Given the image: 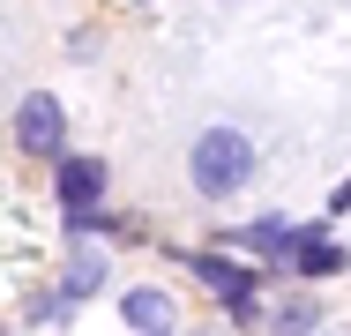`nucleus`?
I'll list each match as a JSON object with an SVG mask.
<instances>
[{
	"label": "nucleus",
	"instance_id": "1",
	"mask_svg": "<svg viewBox=\"0 0 351 336\" xmlns=\"http://www.w3.org/2000/svg\"><path fill=\"white\" fill-rule=\"evenodd\" d=\"M187 180L202 202H232L247 180H254V142L239 128H202L195 149H187Z\"/></svg>",
	"mask_w": 351,
	"mask_h": 336
},
{
	"label": "nucleus",
	"instance_id": "2",
	"mask_svg": "<svg viewBox=\"0 0 351 336\" xmlns=\"http://www.w3.org/2000/svg\"><path fill=\"white\" fill-rule=\"evenodd\" d=\"M15 149H23V157H60V149H68V112H60L53 90H30V97L15 105Z\"/></svg>",
	"mask_w": 351,
	"mask_h": 336
},
{
	"label": "nucleus",
	"instance_id": "3",
	"mask_svg": "<svg viewBox=\"0 0 351 336\" xmlns=\"http://www.w3.org/2000/svg\"><path fill=\"white\" fill-rule=\"evenodd\" d=\"M105 180H112V172H105V157H60V172H53V195H60V209H97V202H105Z\"/></svg>",
	"mask_w": 351,
	"mask_h": 336
},
{
	"label": "nucleus",
	"instance_id": "4",
	"mask_svg": "<svg viewBox=\"0 0 351 336\" xmlns=\"http://www.w3.org/2000/svg\"><path fill=\"white\" fill-rule=\"evenodd\" d=\"M284 269H299V276H337V269H351V254L314 224V232H291V254H284Z\"/></svg>",
	"mask_w": 351,
	"mask_h": 336
},
{
	"label": "nucleus",
	"instance_id": "5",
	"mask_svg": "<svg viewBox=\"0 0 351 336\" xmlns=\"http://www.w3.org/2000/svg\"><path fill=\"white\" fill-rule=\"evenodd\" d=\"M120 314H128V329H135V336H172V322H180L172 291H157V284H135V291L120 299Z\"/></svg>",
	"mask_w": 351,
	"mask_h": 336
},
{
	"label": "nucleus",
	"instance_id": "6",
	"mask_svg": "<svg viewBox=\"0 0 351 336\" xmlns=\"http://www.w3.org/2000/svg\"><path fill=\"white\" fill-rule=\"evenodd\" d=\"M195 276H202V284H210V291H224V307H232V299H254V269H239V262H224V254H195Z\"/></svg>",
	"mask_w": 351,
	"mask_h": 336
},
{
	"label": "nucleus",
	"instance_id": "7",
	"mask_svg": "<svg viewBox=\"0 0 351 336\" xmlns=\"http://www.w3.org/2000/svg\"><path fill=\"white\" fill-rule=\"evenodd\" d=\"M239 247H254V254H291V224H284V217H262V224H247V232H239Z\"/></svg>",
	"mask_w": 351,
	"mask_h": 336
},
{
	"label": "nucleus",
	"instance_id": "8",
	"mask_svg": "<svg viewBox=\"0 0 351 336\" xmlns=\"http://www.w3.org/2000/svg\"><path fill=\"white\" fill-rule=\"evenodd\" d=\"M105 284V262H68V276H60V307H75V299H90Z\"/></svg>",
	"mask_w": 351,
	"mask_h": 336
},
{
	"label": "nucleus",
	"instance_id": "9",
	"mask_svg": "<svg viewBox=\"0 0 351 336\" xmlns=\"http://www.w3.org/2000/svg\"><path fill=\"white\" fill-rule=\"evenodd\" d=\"M314 329V307H306V299H299V307H284V336H306Z\"/></svg>",
	"mask_w": 351,
	"mask_h": 336
}]
</instances>
